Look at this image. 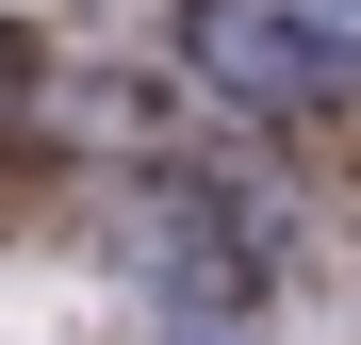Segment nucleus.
<instances>
[{"label":"nucleus","mask_w":361,"mask_h":345,"mask_svg":"<svg viewBox=\"0 0 361 345\" xmlns=\"http://www.w3.org/2000/svg\"><path fill=\"white\" fill-rule=\"evenodd\" d=\"M197 66L230 99H345L361 83V0H197Z\"/></svg>","instance_id":"f257e3e1"}]
</instances>
